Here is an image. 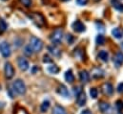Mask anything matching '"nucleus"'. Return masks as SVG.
Instances as JSON below:
<instances>
[{
    "label": "nucleus",
    "mask_w": 123,
    "mask_h": 114,
    "mask_svg": "<svg viewBox=\"0 0 123 114\" xmlns=\"http://www.w3.org/2000/svg\"><path fill=\"white\" fill-rule=\"evenodd\" d=\"M29 17L38 27H43L45 25V18H44L43 14L40 13H31V14H29Z\"/></svg>",
    "instance_id": "nucleus-1"
},
{
    "label": "nucleus",
    "mask_w": 123,
    "mask_h": 114,
    "mask_svg": "<svg viewBox=\"0 0 123 114\" xmlns=\"http://www.w3.org/2000/svg\"><path fill=\"white\" fill-rule=\"evenodd\" d=\"M30 46L31 47L33 52L39 53L43 48V42L41 39H39L35 36H32L31 37V40H30Z\"/></svg>",
    "instance_id": "nucleus-2"
},
{
    "label": "nucleus",
    "mask_w": 123,
    "mask_h": 114,
    "mask_svg": "<svg viewBox=\"0 0 123 114\" xmlns=\"http://www.w3.org/2000/svg\"><path fill=\"white\" fill-rule=\"evenodd\" d=\"M13 89L14 91L18 94V95H24L26 93V86L25 84L23 83V81L21 80H16L14 83H13Z\"/></svg>",
    "instance_id": "nucleus-3"
},
{
    "label": "nucleus",
    "mask_w": 123,
    "mask_h": 114,
    "mask_svg": "<svg viewBox=\"0 0 123 114\" xmlns=\"http://www.w3.org/2000/svg\"><path fill=\"white\" fill-rule=\"evenodd\" d=\"M62 38H63V31L59 30V29L58 30H55L52 34V36H51V40L55 45H57V44H59L61 42Z\"/></svg>",
    "instance_id": "nucleus-4"
},
{
    "label": "nucleus",
    "mask_w": 123,
    "mask_h": 114,
    "mask_svg": "<svg viewBox=\"0 0 123 114\" xmlns=\"http://www.w3.org/2000/svg\"><path fill=\"white\" fill-rule=\"evenodd\" d=\"M0 52L4 57H9L11 56V46L7 41H2L0 43Z\"/></svg>",
    "instance_id": "nucleus-5"
},
{
    "label": "nucleus",
    "mask_w": 123,
    "mask_h": 114,
    "mask_svg": "<svg viewBox=\"0 0 123 114\" xmlns=\"http://www.w3.org/2000/svg\"><path fill=\"white\" fill-rule=\"evenodd\" d=\"M4 71H5V76H6L7 79H12V78L14 76V69H13V66H12V63H10V62H6V63H5Z\"/></svg>",
    "instance_id": "nucleus-6"
},
{
    "label": "nucleus",
    "mask_w": 123,
    "mask_h": 114,
    "mask_svg": "<svg viewBox=\"0 0 123 114\" xmlns=\"http://www.w3.org/2000/svg\"><path fill=\"white\" fill-rule=\"evenodd\" d=\"M72 28L74 29V31H75V32H77V33H82V32L85 31V26H84V24H83L81 21H79V20L74 21V22L73 23V25H72Z\"/></svg>",
    "instance_id": "nucleus-7"
},
{
    "label": "nucleus",
    "mask_w": 123,
    "mask_h": 114,
    "mask_svg": "<svg viewBox=\"0 0 123 114\" xmlns=\"http://www.w3.org/2000/svg\"><path fill=\"white\" fill-rule=\"evenodd\" d=\"M18 66L22 71H26L29 68V62L24 57H18Z\"/></svg>",
    "instance_id": "nucleus-8"
},
{
    "label": "nucleus",
    "mask_w": 123,
    "mask_h": 114,
    "mask_svg": "<svg viewBox=\"0 0 123 114\" xmlns=\"http://www.w3.org/2000/svg\"><path fill=\"white\" fill-rule=\"evenodd\" d=\"M86 101H87V98H86V95H85V93H84L83 91H81L80 93H78V94H77L76 103H77V105H78V106H80V107L84 106V105H85V103H86Z\"/></svg>",
    "instance_id": "nucleus-9"
},
{
    "label": "nucleus",
    "mask_w": 123,
    "mask_h": 114,
    "mask_svg": "<svg viewBox=\"0 0 123 114\" xmlns=\"http://www.w3.org/2000/svg\"><path fill=\"white\" fill-rule=\"evenodd\" d=\"M114 63L117 67H119L120 65H122L123 63V54L121 52H118L115 57H114Z\"/></svg>",
    "instance_id": "nucleus-10"
},
{
    "label": "nucleus",
    "mask_w": 123,
    "mask_h": 114,
    "mask_svg": "<svg viewBox=\"0 0 123 114\" xmlns=\"http://www.w3.org/2000/svg\"><path fill=\"white\" fill-rule=\"evenodd\" d=\"M92 76L95 79H101L104 77V71L99 68H94L92 72Z\"/></svg>",
    "instance_id": "nucleus-11"
},
{
    "label": "nucleus",
    "mask_w": 123,
    "mask_h": 114,
    "mask_svg": "<svg viewBox=\"0 0 123 114\" xmlns=\"http://www.w3.org/2000/svg\"><path fill=\"white\" fill-rule=\"evenodd\" d=\"M57 92L61 95L62 97H65V98H69V97H70V92H69V90L67 89V87L65 86H59Z\"/></svg>",
    "instance_id": "nucleus-12"
},
{
    "label": "nucleus",
    "mask_w": 123,
    "mask_h": 114,
    "mask_svg": "<svg viewBox=\"0 0 123 114\" xmlns=\"http://www.w3.org/2000/svg\"><path fill=\"white\" fill-rule=\"evenodd\" d=\"M79 78H80V81L83 82V83H87L90 79V75L89 73L86 71V70H83L79 73Z\"/></svg>",
    "instance_id": "nucleus-13"
},
{
    "label": "nucleus",
    "mask_w": 123,
    "mask_h": 114,
    "mask_svg": "<svg viewBox=\"0 0 123 114\" xmlns=\"http://www.w3.org/2000/svg\"><path fill=\"white\" fill-rule=\"evenodd\" d=\"M103 92L107 95H112L114 92V87L111 84H105L103 86Z\"/></svg>",
    "instance_id": "nucleus-14"
},
{
    "label": "nucleus",
    "mask_w": 123,
    "mask_h": 114,
    "mask_svg": "<svg viewBox=\"0 0 123 114\" xmlns=\"http://www.w3.org/2000/svg\"><path fill=\"white\" fill-rule=\"evenodd\" d=\"M111 3L113 5V7L119 12H123V4L120 3L118 0H111Z\"/></svg>",
    "instance_id": "nucleus-15"
},
{
    "label": "nucleus",
    "mask_w": 123,
    "mask_h": 114,
    "mask_svg": "<svg viewBox=\"0 0 123 114\" xmlns=\"http://www.w3.org/2000/svg\"><path fill=\"white\" fill-rule=\"evenodd\" d=\"M65 80L68 82V83H73L74 81V76L72 72V70H68L65 74Z\"/></svg>",
    "instance_id": "nucleus-16"
},
{
    "label": "nucleus",
    "mask_w": 123,
    "mask_h": 114,
    "mask_svg": "<svg viewBox=\"0 0 123 114\" xmlns=\"http://www.w3.org/2000/svg\"><path fill=\"white\" fill-rule=\"evenodd\" d=\"M98 57H99L100 59H102L103 61H108V59H109V54H108L107 51L101 50V51L99 52V54H98Z\"/></svg>",
    "instance_id": "nucleus-17"
},
{
    "label": "nucleus",
    "mask_w": 123,
    "mask_h": 114,
    "mask_svg": "<svg viewBox=\"0 0 123 114\" xmlns=\"http://www.w3.org/2000/svg\"><path fill=\"white\" fill-rule=\"evenodd\" d=\"M53 114H67L66 110L60 107V106H55L53 109Z\"/></svg>",
    "instance_id": "nucleus-18"
},
{
    "label": "nucleus",
    "mask_w": 123,
    "mask_h": 114,
    "mask_svg": "<svg viewBox=\"0 0 123 114\" xmlns=\"http://www.w3.org/2000/svg\"><path fill=\"white\" fill-rule=\"evenodd\" d=\"M112 34L113 36L116 37V38H121L122 37V31L119 28H115L113 31H112Z\"/></svg>",
    "instance_id": "nucleus-19"
},
{
    "label": "nucleus",
    "mask_w": 123,
    "mask_h": 114,
    "mask_svg": "<svg viewBox=\"0 0 123 114\" xmlns=\"http://www.w3.org/2000/svg\"><path fill=\"white\" fill-rule=\"evenodd\" d=\"M50 107V102L49 101H44L40 107V110L41 112H46Z\"/></svg>",
    "instance_id": "nucleus-20"
},
{
    "label": "nucleus",
    "mask_w": 123,
    "mask_h": 114,
    "mask_svg": "<svg viewBox=\"0 0 123 114\" xmlns=\"http://www.w3.org/2000/svg\"><path fill=\"white\" fill-rule=\"evenodd\" d=\"M48 71L51 73V74H57L59 72V68L58 66L56 65H51L48 67Z\"/></svg>",
    "instance_id": "nucleus-21"
},
{
    "label": "nucleus",
    "mask_w": 123,
    "mask_h": 114,
    "mask_svg": "<svg viewBox=\"0 0 123 114\" xmlns=\"http://www.w3.org/2000/svg\"><path fill=\"white\" fill-rule=\"evenodd\" d=\"M109 108H110V106H109L108 103H104V102L100 103V105H99V109H100L102 112H106Z\"/></svg>",
    "instance_id": "nucleus-22"
},
{
    "label": "nucleus",
    "mask_w": 123,
    "mask_h": 114,
    "mask_svg": "<svg viewBox=\"0 0 123 114\" xmlns=\"http://www.w3.org/2000/svg\"><path fill=\"white\" fill-rule=\"evenodd\" d=\"M95 41H96V44H97V45H103L104 42H105V37H104V36L98 35V36H96V38H95Z\"/></svg>",
    "instance_id": "nucleus-23"
},
{
    "label": "nucleus",
    "mask_w": 123,
    "mask_h": 114,
    "mask_svg": "<svg viewBox=\"0 0 123 114\" xmlns=\"http://www.w3.org/2000/svg\"><path fill=\"white\" fill-rule=\"evenodd\" d=\"M49 50H50V52H51L52 54H54V55H55V56H56V57H58V56L60 55L59 50H58V49H56L55 47H49Z\"/></svg>",
    "instance_id": "nucleus-24"
},
{
    "label": "nucleus",
    "mask_w": 123,
    "mask_h": 114,
    "mask_svg": "<svg viewBox=\"0 0 123 114\" xmlns=\"http://www.w3.org/2000/svg\"><path fill=\"white\" fill-rule=\"evenodd\" d=\"M97 94H98V91H97L96 88H91V90H90V95H91L92 98L95 99V98L97 97Z\"/></svg>",
    "instance_id": "nucleus-25"
},
{
    "label": "nucleus",
    "mask_w": 123,
    "mask_h": 114,
    "mask_svg": "<svg viewBox=\"0 0 123 114\" xmlns=\"http://www.w3.org/2000/svg\"><path fill=\"white\" fill-rule=\"evenodd\" d=\"M7 27H8V26H7V23H6L3 19H0V29L2 30V32H3V33L7 30Z\"/></svg>",
    "instance_id": "nucleus-26"
},
{
    "label": "nucleus",
    "mask_w": 123,
    "mask_h": 114,
    "mask_svg": "<svg viewBox=\"0 0 123 114\" xmlns=\"http://www.w3.org/2000/svg\"><path fill=\"white\" fill-rule=\"evenodd\" d=\"M20 2H21L25 7H27V8H29V7L31 6V0H20Z\"/></svg>",
    "instance_id": "nucleus-27"
},
{
    "label": "nucleus",
    "mask_w": 123,
    "mask_h": 114,
    "mask_svg": "<svg viewBox=\"0 0 123 114\" xmlns=\"http://www.w3.org/2000/svg\"><path fill=\"white\" fill-rule=\"evenodd\" d=\"M25 54L28 55V56H31V54H32V49H31V46H27L25 48Z\"/></svg>",
    "instance_id": "nucleus-28"
},
{
    "label": "nucleus",
    "mask_w": 123,
    "mask_h": 114,
    "mask_svg": "<svg viewBox=\"0 0 123 114\" xmlns=\"http://www.w3.org/2000/svg\"><path fill=\"white\" fill-rule=\"evenodd\" d=\"M66 39H67V41H68L70 44H72V43H73V41H74V37H73V36H72V35H67Z\"/></svg>",
    "instance_id": "nucleus-29"
},
{
    "label": "nucleus",
    "mask_w": 123,
    "mask_h": 114,
    "mask_svg": "<svg viewBox=\"0 0 123 114\" xmlns=\"http://www.w3.org/2000/svg\"><path fill=\"white\" fill-rule=\"evenodd\" d=\"M89 0H76V3L80 6H83V5H86L88 3Z\"/></svg>",
    "instance_id": "nucleus-30"
},
{
    "label": "nucleus",
    "mask_w": 123,
    "mask_h": 114,
    "mask_svg": "<svg viewBox=\"0 0 123 114\" xmlns=\"http://www.w3.org/2000/svg\"><path fill=\"white\" fill-rule=\"evenodd\" d=\"M117 90H118V92L123 93V83H121V84L118 85V86H117Z\"/></svg>",
    "instance_id": "nucleus-31"
},
{
    "label": "nucleus",
    "mask_w": 123,
    "mask_h": 114,
    "mask_svg": "<svg viewBox=\"0 0 123 114\" xmlns=\"http://www.w3.org/2000/svg\"><path fill=\"white\" fill-rule=\"evenodd\" d=\"M43 61H44V62H52V59L48 57V56H44V59H43Z\"/></svg>",
    "instance_id": "nucleus-32"
},
{
    "label": "nucleus",
    "mask_w": 123,
    "mask_h": 114,
    "mask_svg": "<svg viewBox=\"0 0 123 114\" xmlns=\"http://www.w3.org/2000/svg\"><path fill=\"white\" fill-rule=\"evenodd\" d=\"M81 114H92V112H91L89 109H85V110H83V111L81 112Z\"/></svg>",
    "instance_id": "nucleus-33"
},
{
    "label": "nucleus",
    "mask_w": 123,
    "mask_h": 114,
    "mask_svg": "<svg viewBox=\"0 0 123 114\" xmlns=\"http://www.w3.org/2000/svg\"><path fill=\"white\" fill-rule=\"evenodd\" d=\"M117 107L120 108V107H121V106H120V105H121V102H117Z\"/></svg>",
    "instance_id": "nucleus-34"
},
{
    "label": "nucleus",
    "mask_w": 123,
    "mask_h": 114,
    "mask_svg": "<svg viewBox=\"0 0 123 114\" xmlns=\"http://www.w3.org/2000/svg\"><path fill=\"white\" fill-rule=\"evenodd\" d=\"M94 2H98V1H100V0H93Z\"/></svg>",
    "instance_id": "nucleus-35"
},
{
    "label": "nucleus",
    "mask_w": 123,
    "mask_h": 114,
    "mask_svg": "<svg viewBox=\"0 0 123 114\" xmlns=\"http://www.w3.org/2000/svg\"><path fill=\"white\" fill-rule=\"evenodd\" d=\"M2 33H3V32H2V30L0 29V34H2Z\"/></svg>",
    "instance_id": "nucleus-36"
},
{
    "label": "nucleus",
    "mask_w": 123,
    "mask_h": 114,
    "mask_svg": "<svg viewBox=\"0 0 123 114\" xmlns=\"http://www.w3.org/2000/svg\"><path fill=\"white\" fill-rule=\"evenodd\" d=\"M121 47H122V49H123V42L121 43Z\"/></svg>",
    "instance_id": "nucleus-37"
},
{
    "label": "nucleus",
    "mask_w": 123,
    "mask_h": 114,
    "mask_svg": "<svg viewBox=\"0 0 123 114\" xmlns=\"http://www.w3.org/2000/svg\"><path fill=\"white\" fill-rule=\"evenodd\" d=\"M64 1H68V0H64Z\"/></svg>",
    "instance_id": "nucleus-38"
},
{
    "label": "nucleus",
    "mask_w": 123,
    "mask_h": 114,
    "mask_svg": "<svg viewBox=\"0 0 123 114\" xmlns=\"http://www.w3.org/2000/svg\"><path fill=\"white\" fill-rule=\"evenodd\" d=\"M119 114H122V113H119Z\"/></svg>",
    "instance_id": "nucleus-39"
}]
</instances>
